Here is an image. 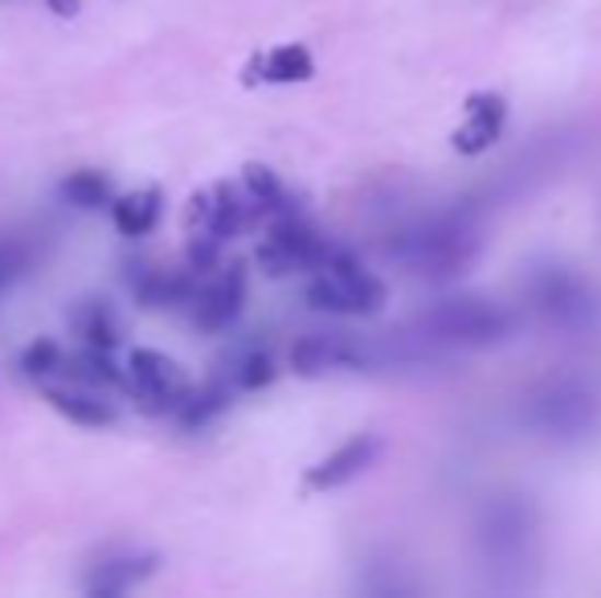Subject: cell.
<instances>
[{
    "instance_id": "6da1fadb",
    "label": "cell",
    "mask_w": 601,
    "mask_h": 598,
    "mask_svg": "<svg viewBox=\"0 0 601 598\" xmlns=\"http://www.w3.org/2000/svg\"><path fill=\"white\" fill-rule=\"evenodd\" d=\"M478 242L483 238H478L475 218L454 209V214L421 218L397 230L389 238V258L401 263L409 275H421V279H450L475 263Z\"/></svg>"
},
{
    "instance_id": "7a4b0ae2",
    "label": "cell",
    "mask_w": 601,
    "mask_h": 598,
    "mask_svg": "<svg viewBox=\"0 0 601 598\" xmlns=\"http://www.w3.org/2000/svg\"><path fill=\"white\" fill-rule=\"evenodd\" d=\"M421 341L447 348H492L499 341H508L516 329V315L483 296H454L434 303L430 312L417 320Z\"/></svg>"
},
{
    "instance_id": "3957f363",
    "label": "cell",
    "mask_w": 601,
    "mask_h": 598,
    "mask_svg": "<svg viewBox=\"0 0 601 598\" xmlns=\"http://www.w3.org/2000/svg\"><path fill=\"white\" fill-rule=\"evenodd\" d=\"M303 299H308L315 312L327 315H377L385 308V284L356 263L348 251H336L324 258V267L311 271L308 287H303Z\"/></svg>"
},
{
    "instance_id": "277c9868",
    "label": "cell",
    "mask_w": 601,
    "mask_h": 598,
    "mask_svg": "<svg viewBox=\"0 0 601 598\" xmlns=\"http://www.w3.org/2000/svg\"><path fill=\"white\" fill-rule=\"evenodd\" d=\"M528 303L540 312L544 324L560 332H586L598 320V296L586 275L560 263H540L528 275Z\"/></svg>"
},
{
    "instance_id": "5b68a950",
    "label": "cell",
    "mask_w": 601,
    "mask_h": 598,
    "mask_svg": "<svg viewBox=\"0 0 601 598\" xmlns=\"http://www.w3.org/2000/svg\"><path fill=\"white\" fill-rule=\"evenodd\" d=\"M593 423H598V402H593L586 381L556 378L528 398V426L540 439L577 442L593 430Z\"/></svg>"
},
{
    "instance_id": "8992f818",
    "label": "cell",
    "mask_w": 601,
    "mask_h": 598,
    "mask_svg": "<svg viewBox=\"0 0 601 598\" xmlns=\"http://www.w3.org/2000/svg\"><path fill=\"white\" fill-rule=\"evenodd\" d=\"M327 254H332V242H327L299 209H291V214L270 218V234H266V242L258 246V267H263L266 275L282 279V275H294V271L324 267Z\"/></svg>"
},
{
    "instance_id": "52a82bcc",
    "label": "cell",
    "mask_w": 601,
    "mask_h": 598,
    "mask_svg": "<svg viewBox=\"0 0 601 598\" xmlns=\"http://www.w3.org/2000/svg\"><path fill=\"white\" fill-rule=\"evenodd\" d=\"M536 541V513L520 496H499L483 508L478 520V545L492 557V566H520Z\"/></svg>"
},
{
    "instance_id": "ba28073f",
    "label": "cell",
    "mask_w": 601,
    "mask_h": 598,
    "mask_svg": "<svg viewBox=\"0 0 601 598\" xmlns=\"http://www.w3.org/2000/svg\"><path fill=\"white\" fill-rule=\"evenodd\" d=\"M124 373V390H131L139 398V406L152 410V414H176L193 390L185 369L160 348H131Z\"/></svg>"
},
{
    "instance_id": "9c48e42d",
    "label": "cell",
    "mask_w": 601,
    "mask_h": 598,
    "mask_svg": "<svg viewBox=\"0 0 601 598\" xmlns=\"http://www.w3.org/2000/svg\"><path fill=\"white\" fill-rule=\"evenodd\" d=\"M258 218V209H254V202L246 197V189H238L233 181H217L213 189H200L193 193V202H188L185 209V226L188 234H213L221 238V242H230V238H238L246 226H254Z\"/></svg>"
},
{
    "instance_id": "30bf717a",
    "label": "cell",
    "mask_w": 601,
    "mask_h": 598,
    "mask_svg": "<svg viewBox=\"0 0 601 598\" xmlns=\"http://www.w3.org/2000/svg\"><path fill=\"white\" fill-rule=\"evenodd\" d=\"M372 353L344 332H308L291 345V369L299 378H327L336 369H365Z\"/></svg>"
},
{
    "instance_id": "8fae6325",
    "label": "cell",
    "mask_w": 601,
    "mask_h": 598,
    "mask_svg": "<svg viewBox=\"0 0 601 598\" xmlns=\"http://www.w3.org/2000/svg\"><path fill=\"white\" fill-rule=\"evenodd\" d=\"M246 308V271L226 267L217 279L193 287L188 299V315L200 332H226Z\"/></svg>"
},
{
    "instance_id": "7c38bea8",
    "label": "cell",
    "mask_w": 601,
    "mask_h": 598,
    "mask_svg": "<svg viewBox=\"0 0 601 598\" xmlns=\"http://www.w3.org/2000/svg\"><path fill=\"white\" fill-rule=\"evenodd\" d=\"M385 456V439L381 435H356L344 447H336L327 459H320L315 468H308L303 475V488L308 492H336L344 484H352L369 472L377 459Z\"/></svg>"
},
{
    "instance_id": "4fadbf2b",
    "label": "cell",
    "mask_w": 601,
    "mask_h": 598,
    "mask_svg": "<svg viewBox=\"0 0 601 598\" xmlns=\"http://www.w3.org/2000/svg\"><path fill=\"white\" fill-rule=\"evenodd\" d=\"M504 124H508V99L495 95V91H478V95L466 99V115L463 124L454 127L450 148L459 157H478V152L495 148V140L504 136Z\"/></svg>"
},
{
    "instance_id": "5bb4252c",
    "label": "cell",
    "mask_w": 601,
    "mask_h": 598,
    "mask_svg": "<svg viewBox=\"0 0 601 598\" xmlns=\"http://www.w3.org/2000/svg\"><path fill=\"white\" fill-rule=\"evenodd\" d=\"M66 324H70V332H74L82 345L103 348V353H115V348L124 345V320H119V312L111 308L107 299L99 296H86L78 299V303H70Z\"/></svg>"
},
{
    "instance_id": "9a60e30c",
    "label": "cell",
    "mask_w": 601,
    "mask_h": 598,
    "mask_svg": "<svg viewBox=\"0 0 601 598\" xmlns=\"http://www.w3.org/2000/svg\"><path fill=\"white\" fill-rule=\"evenodd\" d=\"M46 402L62 418H70L74 426H86V430H103V426L119 423V410L115 402L103 398V390H91V386H49L46 381Z\"/></svg>"
},
{
    "instance_id": "2e32d148",
    "label": "cell",
    "mask_w": 601,
    "mask_h": 598,
    "mask_svg": "<svg viewBox=\"0 0 601 598\" xmlns=\"http://www.w3.org/2000/svg\"><path fill=\"white\" fill-rule=\"evenodd\" d=\"M155 570H160V557H155V553H119V557H107V562L94 566V574L86 578V595L119 598L127 595V590H136L139 583H148Z\"/></svg>"
},
{
    "instance_id": "e0dca14e",
    "label": "cell",
    "mask_w": 601,
    "mask_h": 598,
    "mask_svg": "<svg viewBox=\"0 0 601 598\" xmlns=\"http://www.w3.org/2000/svg\"><path fill=\"white\" fill-rule=\"evenodd\" d=\"M193 287H197V279H193V275H181V271L139 267V275H131V291H136L139 303L152 308V312H164V308H188Z\"/></svg>"
},
{
    "instance_id": "ac0fdd59",
    "label": "cell",
    "mask_w": 601,
    "mask_h": 598,
    "mask_svg": "<svg viewBox=\"0 0 601 598\" xmlns=\"http://www.w3.org/2000/svg\"><path fill=\"white\" fill-rule=\"evenodd\" d=\"M107 209H111L115 230H119L124 238H148L155 226H160V218H164V193L155 189V185H148V189L115 197Z\"/></svg>"
},
{
    "instance_id": "d6986e66",
    "label": "cell",
    "mask_w": 601,
    "mask_h": 598,
    "mask_svg": "<svg viewBox=\"0 0 601 598\" xmlns=\"http://www.w3.org/2000/svg\"><path fill=\"white\" fill-rule=\"evenodd\" d=\"M62 373L74 386H91V390H124L127 373L119 365L111 361V353L103 348H78V353H66L62 357Z\"/></svg>"
},
{
    "instance_id": "ffe728a7",
    "label": "cell",
    "mask_w": 601,
    "mask_h": 598,
    "mask_svg": "<svg viewBox=\"0 0 601 598\" xmlns=\"http://www.w3.org/2000/svg\"><path fill=\"white\" fill-rule=\"evenodd\" d=\"M242 189H246V197L254 202V209H258V218H278V214H291L294 202L291 193H287V185H282V176L270 169V164H258V160H250L246 169H242Z\"/></svg>"
},
{
    "instance_id": "44dd1931",
    "label": "cell",
    "mask_w": 601,
    "mask_h": 598,
    "mask_svg": "<svg viewBox=\"0 0 601 598\" xmlns=\"http://www.w3.org/2000/svg\"><path fill=\"white\" fill-rule=\"evenodd\" d=\"M254 79L258 82H278V87H287V82H311L315 79V58H311L308 46H275L270 54H263L258 62H254Z\"/></svg>"
},
{
    "instance_id": "7402d4cb",
    "label": "cell",
    "mask_w": 601,
    "mask_h": 598,
    "mask_svg": "<svg viewBox=\"0 0 601 598\" xmlns=\"http://www.w3.org/2000/svg\"><path fill=\"white\" fill-rule=\"evenodd\" d=\"M233 402V381H209L200 390H188V398L181 402L176 418L185 430H205L209 423H217Z\"/></svg>"
},
{
    "instance_id": "603a6c76",
    "label": "cell",
    "mask_w": 601,
    "mask_h": 598,
    "mask_svg": "<svg viewBox=\"0 0 601 598\" xmlns=\"http://www.w3.org/2000/svg\"><path fill=\"white\" fill-rule=\"evenodd\" d=\"M62 197L74 209H107L115 202V185H111L107 173H99V169H78L62 181Z\"/></svg>"
},
{
    "instance_id": "cb8c5ba5",
    "label": "cell",
    "mask_w": 601,
    "mask_h": 598,
    "mask_svg": "<svg viewBox=\"0 0 601 598\" xmlns=\"http://www.w3.org/2000/svg\"><path fill=\"white\" fill-rule=\"evenodd\" d=\"M275 378H278V365L266 348H246V353L233 357V369H230L233 390H250V394H254V390H266Z\"/></svg>"
},
{
    "instance_id": "d4e9b609",
    "label": "cell",
    "mask_w": 601,
    "mask_h": 598,
    "mask_svg": "<svg viewBox=\"0 0 601 598\" xmlns=\"http://www.w3.org/2000/svg\"><path fill=\"white\" fill-rule=\"evenodd\" d=\"M62 357H66V348L58 345L54 336H37V341H30L25 353H21V373L46 386L54 373H62Z\"/></svg>"
},
{
    "instance_id": "484cf974",
    "label": "cell",
    "mask_w": 601,
    "mask_h": 598,
    "mask_svg": "<svg viewBox=\"0 0 601 598\" xmlns=\"http://www.w3.org/2000/svg\"><path fill=\"white\" fill-rule=\"evenodd\" d=\"M33 267V246L16 234H0V296L13 291Z\"/></svg>"
},
{
    "instance_id": "4316f807",
    "label": "cell",
    "mask_w": 601,
    "mask_h": 598,
    "mask_svg": "<svg viewBox=\"0 0 601 598\" xmlns=\"http://www.w3.org/2000/svg\"><path fill=\"white\" fill-rule=\"evenodd\" d=\"M221 238L213 234H193V242H188V271H197V275H209V271H217V263H221Z\"/></svg>"
},
{
    "instance_id": "83f0119b",
    "label": "cell",
    "mask_w": 601,
    "mask_h": 598,
    "mask_svg": "<svg viewBox=\"0 0 601 598\" xmlns=\"http://www.w3.org/2000/svg\"><path fill=\"white\" fill-rule=\"evenodd\" d=\"M49 9H54V13L58 16H74L78 13V0H46Z\"/></svg>"
}]
</instances>
